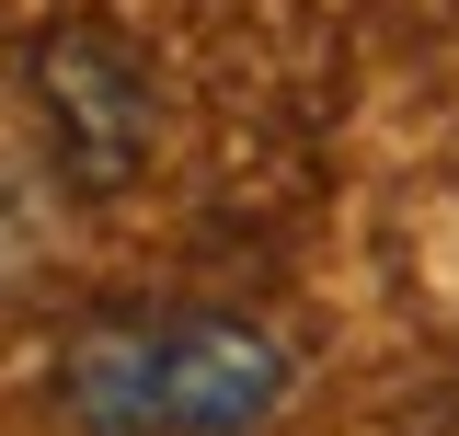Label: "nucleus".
<instances>
[{"label":"nucleus","mask_w":459,"mask_h":436,"mask_svg":"<svg viewBox=\"0 0 459 436\" xmlns=\"http://www.w3.org/2000/svg\"><path fill=\"white\" fill-rule=\"evenodd\" d=\"M57 414L81 436H253L287 414V344L241 310H104L57 344Z\"/></svg>","instance_id":"1"},{"label":"nucleus","mask_w":459,"mask_h":436,"mask_svg":"<svg viewBox=\"0 0 459 436\" xmlns=\"http://www.w3.org/2000/svg\"><path fill=\"white\" fill-rule=\"evenodd\" d=\"M23 81H35V126H47V161L69 196H115L138 184L150 138H161V104H150V69L126 35L104 23H57L23 47Z\"/></svg>","instance_id":"2"}]
</instances>
